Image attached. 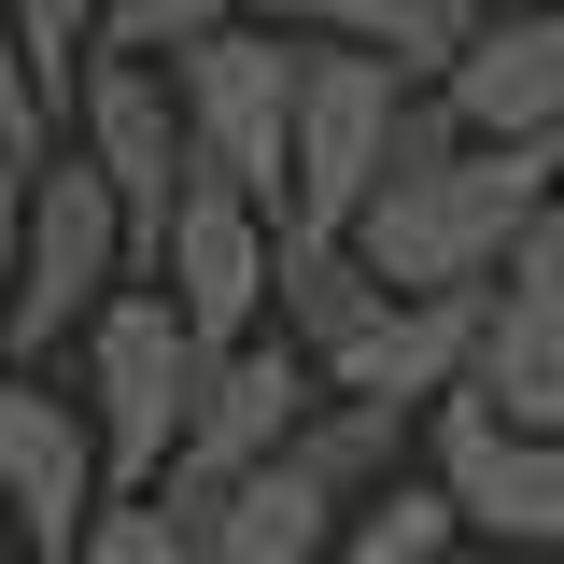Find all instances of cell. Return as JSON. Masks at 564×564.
Wrapping results in <instances>:
<instances>
[{
    "label": "cell",
    "instance_id": "52a82bcc",
    "mask_svg": "<svg viewBox=\"0 0 564 564\" xmlns=\"http://www.w3.org/2000/svg\"><path fill=\"white\" fill-rule=\"evenodd\" d=\"M311 410H325V352L311 339H240V352H212V395H198V437H184V466H170V494H240V480H269L282 452L311 437Z\"/></svg>",
    "mask_w": 564,
    "mask_h": 564
},
{
    "label": "cell",
    "instance_id": "d6986e66",
    "mask_svg": "<svg viewBox=\"0 0 564 564\" xmlns=\"http://www.w3.org/2000/svg\"><path fill=\"white\" fill-rule=\"evenodd\" d=\"M269 29H296V43H381V57H410L423 43V0H254ZM423 85V70H410Z\"/></svg>",
    "mask_w": 564,
    "mask_h": 564
},
{
    "label": "cell",
    "instance_id": "5bb4252c",
    "mask_svg": "<svg viewBox=\"0 0 564 564\" xmlns=\"http://www.w3.org/2000/svg\"><path fill=\"white\" fill-rule=\"evenodd\" d=\"M410 437H423V410H381V395H325L311 410V437L282 452L311 494H339V508H367V494H395L410 480Z\"/></svg>",
    "mask_w": 564,
    "mask_h": 564
},
{
    "label": "cell",
    "instance_id": "7a4b0ae2",
    "mask_svg": "<svg viewBox=\"0 0 564 564\" xmlns=\"http://www.w3.org/2000/svg\"><path fill=\"white\" fill-rule=\"evenodd\" d=\"M155 269L141 254L128 198H113V170H43V198L14 212V367H43V352H85L99 339V311Z\"/></svg>",
    "mask_w": 564,
    "mask_h": 564
},
{
    "label": "cell",
    "instance_id": "4fadbf2b",
    "mask_svg": "<svg viewBox=\"0 0 564 564\" xmlns=\"http://www.w3.org/2000/svg\"><path fill=\"white\" fill-rule=\"evenodd\" d=\"M184 508H198V494H184ZM339 536H352V508L311 494L296 466H269V480H240V494L198 508V564H339Z\"/></svg>",
    "mask_w": 564,
    "mask_h": 564
},
{
    "label": "cell",
    "instance_id": "7c38bea8",
    "mask_svg": "<svg viewBox=\"0 0 564 564\" xmlns=\"http://www.w3.org/2000/svg\"><path fill=\"white\" fill-rule=\"evenodd\" d=\"M437 99L480 141H564V0H508Z\"/></svg>",
    "mask_w": 564,
    "mask_h": 564
},
{
    "label": "cell",
    "instance_id": "3957f363",
    "mask_svg": "<svg viewBox=\"0 0 564 564\" xmlns=\"http://www.w3.org/2000/svg\"><path fill=\"white\" fill-rule=\"evenodd\" d=\"M198 395H212V339L184 325L170 282H128L99 311V339H85V410L113 437V480L128 494H170L184 437H198Z\"/></svg>",
    "mask_w": 564,
    "mask_h": 564
},
{
    "label": "cell",
    "instance_id": "9c48e42d",
    "mask_svg": "<svg viewBox=\"0 0 564 564\" xmlns=\"http://www.w3.org/2000/svg\"><path fill=\"white\" fill-rule=\"evenodd\" d=\"M70 155H85V170H113L141 254H155V240H170V212H184V184H198L184 70H170V57H99V70H85V99H70Z\"/></svg>",
    "mask_w": 564,
    "mask_h": 564
},
{
    "label": "cell",
    "instance_id": "9a60e30c",
    "mask_svg": "<svg viewBox=\"0 0 564 564\" xmlns=\"http://www.w3.org/2000/svg\"><path fill=\"white\" fill-rule=\"evenodd\" d=\"M381 296H395V282L367 269L352 240H311V226H282V339H311L325 367H339V352L381 325Z\"/></svg>",
    "mask_w": 564,
    "mask_h": 564
},
{
    "label": "cell",
    "instance_id": "2e32d148",
    "mask_svg": "<svg viewBox=\"0 0 564 564\" xmlns=\"http://www.w3.org/2000/svg\"><path fill=\"white\" fill-rule=\"evenodd\" d=\"M452 536H466V508H452V480H437V466H410L395 494H367V508H352L339 564H452Z\"/></svg>",
    "mask_w": 564,
    "mask_h": 564
},
{
    "label": "cell",
    "instance_id": "30bf717a",
    "mask_svg": "<svg viewBox=\"0 0 564 564\" xmlns=\"http://www.w3.org/2000/svg\"><path fill=\"white\" fill-rule=\"evenodd\" d=\"M423 466L452 480L466 536L494 551H564V423H508L494 395H452L423 423Z\"/></svg>",
    "mask_w": 564,
    "mask_h": 564
},
{
    "label": "cell",
    "instance_id": "ac0fdd59",
    "mask_svg": "<svg viewBox=\"0 0 564 564\" xmlns=\"http://www.w3.org/2000/svg\"><path fill=\"white\" fill-rule=\"evenodd\" d=\"M70 564H198V508H184V494H113L99 536Z\"/></svg>",
    "mask_w": 564,
    "mask_h": 564
},
{
    "label": "cell",
    "instance_id": "5b68a950",
    "mask_svg": "<svg viewBox=\"0 0 564 564\" xmlns=\"http://www.w3.org/2000/svg\"><path fill=\"white\" fill-rule=\"evenodd\" d=\"M184 70V128H198V170L212 184H240V198H269L296 226V85H311V43L269 29V14H240L226 43H198Z\"/></svg>",
    "mask_w": 564,
    "mask_h": 564
},
{
    "label": "cell",
    "instance_id": "6da1fadb",
    "mask_svg": "<svg viewBox=\"0 0 564 564\" xmlns=\"http://www.w3.org/2000/svg\"><path fill=\"white\" fill-rule=\"evenodd\" d=\"M536 226H551V141H480L437 85H423L410 141H395V184L367 198L352 254L395 282V296H480Z\"/></svg>",
    "mask_w": 564,
    "mask_h": 564
},
{
    "label": "cell",
    "instance_id": "8992f818",
    "mask_svg": "<svg viewBox=\"0 0 564 564\" xmlns=\"http://www.w3.org/2000/svg\"><path fill=\"white\" fill-rule=\"evenodd\" d=\"M113 437H99V410L85 395H57L43 367H14L0 381V508H14V551L70 564L85 536H99V508H113Z\"/></svg>",
    "mask_w": 564,
    "mask_h": 564
},
{
    "label": "cell",
    "instance_id": "ba28073f",
    "mask_svg": "<svg viewBox=\"0 0 564 564\" xmlns=\"http://www.w3.org/2000/svg\"><path fill=\"white\" fill-rule=\"evenodd\" d=\"M155 282L184 296V325H198L212 352L269 339V325H282V212L198 170V184H184V212H170V240H155Z\"/></svg>",
    "mask_w": 564,
    "mask_h": 564
},
{
    "label": "cell",
    "instance_id": "44dd1931",
    "mask_svg": "<svg viewBox=\"0 0 564 564\" xmlns=\"http://www.w3.org/2000/svg\"><path fill=\"white\" fill-rule=\"evenodd\" d=\"M551 226H564V141H551Z\"/></svg>",
    "mask_w": 564,
    "mask_h": 564
},
{
    "label": "cell",
    "instance_id": "e0dca14e",
    "mask_svg": "<svg viewBox=\"0 0 564 564\" xmlns=\"http://www.w3.org/2000/svg\"><path fill=\"white\" fill-rule=\"evenodd\" d=\"M113 57V0H14V70L85 99V70Z\"/></svg>",
    "mask_w": 564,
    "mask_h": 564
},
{
    "label": "cell",
    "instance_id": "277c9868",
    "mask_svg": "<svg viewBox=\"0 0 564 564\" xmlns=\"http://www.w3.org/2000/svg\"><path fill=\"white\" fill-rule=\"evenodd\" d=\"M410 57L381 43H311V85H296V226L311 240H352L367 198L395 184V141H410Z\"/></svg>",
    "mask_w": 564,
    "mask_h": 564
},
{
    "label": "cell",
    "instance_id": "8fae6325",
    "mask_svg": "<svg viewBox=\"0 0 564 564\" xmlns=\"http://www.w3.org/2000/svg\"><path fill=\"white\" fill-rule=\"evenodd\" d=\"M508 423H564V226H536L508 269L480 282V381Z\"/></svg>",
    "mask_w": 564,
    "mask_h": 564
},
{
    "label": "cell",
    "instance_id": "ffe728a7",
    "mask_svg": "<svg viewBox=\"0 0 564 564\" xmlns=\"http://www.w3.org/2000/svg\"><path fill=\"white\" fill-rule=\"evenodd\" d=\"M240 14H254V0H113V57H198Z\"/></svg>",
    "mask_w": 564,
    "mask_h": 564
}]
</instances>
